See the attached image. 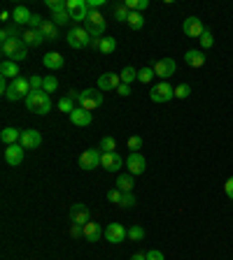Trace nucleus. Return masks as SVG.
Wrapping results in <instances>:
<instances>
[{
	"label": "nucleus",
	"instance_id": "obj_34",
	"mask_svg": "<svg viewBox=\"0 0 233 260\" xmlns=\"http://www.w3.org/2000/svg\"><path fill=\"white\" fill-rule=\"evenodd\" d=\"M14 37H19L17 26H5V28L0 31V42H7V40H14Z\"/></svg>",
	"mask_w": 233,
	"mask_h": 260
},
{
	"label": "nucleus",
	"instance_id": "obj_31",
	"mask_svg": "<svg viewBox=\"0 0 233 260\" xmlns=\"http://www.w3.org/2000/svg\"><path fill=\"white\" fill-rule=\"evenodd\" d=\"M116 49V42H114V37H110V35H105V37H100V47H98V51H103V54H112Z\"/></svg>",
	"mask_w": 233,
	"mask_h": 260
},
{
	"label": "nucleus",
	"instance_id": "obj_17",
	"mask_svg": "<svg viewBox=\"0 0 233 260\" xmlns=\"http://www.w3.org/2000/svg\"><path fill=\"white\" fill-rule=\"evenodd\" d=\"M19 144L24 146V149H37V146L42 144V135L37 133V130H24Z\"/></svg>",
	"mask_w": 233,
	"mask_h": 260
},
{
	"label": "nucleus",
	"instance_id": "obj_37",
	"mask_svg": "<svg viewBox=\"0 0 233 260\" xmlns=\"http://www.w3.org/2000/svg\"><path fill=\"white\" fill-rule=\"evenodd\" d=\"M100 151L103 153H112L116 149V142H114V137H103L100 139V146H98Z\"/></svg>",
	"mask_w": 233,
	"mask_h": 260
},
{
	"label": "nucleus",
	"instance_id": "obj_52",
	"mask_svg": "<svg viewBox=\"0 0 233 260\" xmlns=\"http://www.w3.org/2000/svg\"><path fill=\"white\" fill-rule=\"evenodd\" d=\"M103 3H105V0H89V10H98Z\"/></svg>",
	"mask_w": 233,
	"mask_h": 260
},
{
	"label": "nucleus",
	"instance_id": "obj_14",
	"mask_svg": "<svg viewBox=\"0 0 233 260\" xmlns=\"http://www.w3.org/2000/svg\"><path fill=\"white\" fill-rule=\"evenodd\" d=\"M122 86V77L114 72H105L98 77V89L100 91H116Z\"/></svg>",
	"mask_w": 233,
	"mask_h": 260
},
{
	"label": "nucleus",
	"instance_id": "obj_6",
	"mask_svg": "<svg viewBox=\"0 0 233 260\" xmlns=\"http://www.w3.org/2000/svg\"><path fill=\"white\" fill-rule=\"evenodd\" d=\"M86 24V33L91 37H105V17L98 12V10H91L89 12V19L84 21Z\"/></svg>",
	"mask_w": 233,
	"mask_h": 260
},
{
	"label": "nucleus",
	"instance_id": "obj_15",
	"mask_svg": "<svg viewBox=\"0 0 233 260\" xmlns=\"http://www.w3.org/2000/svg\"><path fill=\"white\" fill-rule=\"evenodd\" d=\"M126 167H129L131 175H142V172L147 169V160H145L142 153H131V156L126 158Z\"/></svg>",
	"mask_w": 233,
	"mask_h": 260
},
{
	"label": "nucleus",
	"instance_id": "obj_7",
	"mask_svg": "<svg viewBox=\"0 0 233 260\" xmlns=\"http://www.w3.org/2000/svg\"><path fill=\"white\" fill-rule=\"evenodd\" d=\"M68 44L73 49H84L91 44V35L86 33V28H82V26H75V28H70L68 31Z\"/></svg>",
	"mask_w": 233,
	"mask_h": 260
},
{
	"label": "nucleus",
	"instance_id": "obj_3",
	"mask_svg": "<svg viewBox=\"0 0 233 260\" xmlns=\"http://www.w3.org/2000/svg\"><path fill=\"white\" fill-rule=\"evenodd\" d=\"M31 91H33V89H31V81H28V79H24V77H17L12 84H10V89H7L5 98H7V100H12V103H14V100H21V98L26 100V98L31 96Z\"/></svg>",
	"mask_w": 233,
	"mask_h": 260
},
{
	"label": "nucleus",
	"instance_id": "obj_27",
	"mask_svg": "<svg viewBox=\"0 0 233 260\" xmlns=\"http://www.w3.org/2000/svg\"><path fill=\"white\" fill-rule=\"evenodd\" d=\"M135 186L133 182V175H119V179H116V188L119 191H124V193H131Z\"/></svg>",
	"mask_w": 233,
	"mask_h": 260
},
{
	"label": "nucleus",
	"instance_id": "obj_16",
	"mask_svg": "<svg viewBox=\"0 0 233 260\" xmlns=\"http://www.w3.org/2000/svg\"><path fill=\"white\" fill-rule=\"evenodd\" d=\"M24 151H26V149L21 144H10L5 149V163L12 165V167H17V165L24 160Z\"/></svg>",
	"mask_w": 233,
	"mask_h": 260
},
{
	"label": "nucleus",
	"instance_id": "obj_42",
	"mask_svg": "<svg viewBox=\"0 0 233 260\" xmlns=\"http://www.w3.org/2000/svg\"><path fill=\"white\" fill-rule=\"evenodd\" d=\"M51 19H54L56 26H66L68 21H73V19H70V14H68V10H66V12H59V14H51Z\"/></svg>",
	"mask_w": 233,
	"mask_h": 260
},
{
	"label": "nucleus",
	"instance_id": "obj_36",
	"mask_svg": "<svg viewBox=\"0 0 233 260\" xmlns=\"http://www.w3.org/2000/svg\"><path fill=\"white\" fill-rule=\"evenodd\" d=\"M129 7H126V3H116L114 5V19L116 21H126L129 19Z\"/></svg>",
	"mask_w": 233,
	"mask_h": 260
},
{
	"label": "nucleus",
	"instance_id": "obj_46",
	"mask_svg": "<svg viewBox=\"0 0 233 260\" xmlns=\"http://www.w3.org/2000/svg\"><path fill=\"white\" fill-rule=\"evenodd\" d=\"M119 207H124V209H131V207H135L133 193H124V198H122V202H119Z\"/></svg>",
	"mask_w": 233,
	"mask_h": 260
},
{
	"label": "nucleus",
	"instance_id": "obj_55",
	"mask_svg": "<svg viewBox=\"0 0 233 260\" xmlns=\"http://www.w3.org/2000/svg\"><path fill=\"white\" fill-rule=\"evenodd\" d=\"M89 47H91V49H98V47H100V40H98V37H91V44H89Z\"/></svg>",
	"mask_w": 233,
	"mask_h": 260
},
{
	"label": "nucleus",
	"instance_id": "obj_47",
	"mask_svg": "<svg viewBox=\"0 0 233 260\" xmlns=\"http://www.w3.org/2000/svg\"><path fill=\"white\" fill-rule=\"evenodd\" d=\"M28 81H31V89H33V91H42V86H44V79H42V77L33 74V77L28 79Z\"/></svg>",
	"mask_w": 233,
	"mask_h": 260
},
{
	"label": "nucleus",
	"instance_id": "obj_22",
	"mask_svg": "<svg viewBox=\"0 0 233 260\" xmlns=\"http://www.w3.org/2000/svg\"><path fill=\"white\" fill-rule=\"evenodd\" d=\"M184 63L191 67H201L205 63V56H203L201 49H189L187 54H184Z\"/></svg>",
	"mask_w": 233,
	"mask_h": 260
},
{
	"label": "nucleus",
	"instance_id": "obj_24",
	"mask_svg": "<svg viewBox=\"0 0 233 260\" xmlns=\"http://www.w3.org/2000/svg\"><path fill=\"white\" fill-rule=\"evenodd\" d=\"M0 74H3L5 79H12V81H14V79L19 77V65L14 61H7V58H5V61L0 63Z\"/></svg>",
	"mask_w": 233,
	"mask_h": 260
},
{
	"label": "nucleus",
	"instance_id": "obj_1",
	"mask_svg": "<svg viewBox=\"0 0 233 260\" xmlns=\"http://www.w3.org/2000/svg\"><path fill=\"white\" fill-rule=\"evenodd\" d=\"M0 51H3V56H5L7 61H24L26 56H28V47L24 44V40L21 37H14V40H7V42H0Z\"/></svg>",
	"mask_w": 233,
	"mask_h": 260
},
{
	"label": "nucleus",
	"instance_id": "obj_48",
	"mask_svg": "<svg viewBox=\"0 0 233 260\" xmlns=\"http://www.w3.org/2000/svg\"><path fill=\"white\" fill-rule=\"evenodd\" d=\"M70 235H73V237H82V235H84V225H70Z\"/></svg>",
	"mask_w": 233,
	"mask_h": 260
},
{
	"label": "nucleus",
	"instance_id": "obj_43",
	"mask_svg": "<svg viewBox=\"0 0 233 260\" xmlns=\"http://www.w3.org/2000/svg\"><path fill=\"white\" fill-rule=\"evenodd\" d=\"M191 96V86L189 84H180L178 89H175V98H180V100H184V98Z\"/></svg>",
	"mask_w": 233,
	"mask_h": 260
},
{
	"label": "nucleus",
	"instance_id": "obj_30",
	"mask_svg": "<svg viewBox=\"0 0 233 260\" xmlns=\"http://www.w3.org/2000/svg\"><path fill=\"white\" fill-rule=\"evenodd\" d=\"M126 3V7H129V12H145L149 7V0H124Z\"/></svg>",
	"mask_w": 233,
	"mask_h": 260
},
{
	"label": "nucleus",
	"instance_id": "obj_39",
	"mask_svg": "<svg viewBox=\"0 0 233 260\" xmlns=\"http://www.w3.org/2000/svg\"><path fill=\"white\" fill-rule=\"evenodd\" d=\"M129 239H131V242H140V239H145V230H142L140 225L129 228Z\"/></svg>",
	"mask_w": 233,
	"mask_h": 260
},
{
	"label": "nucleus",
	"instance_id": "obj_11",
	"mask_svg": "<svg viewBox=\"0 0 233 260\" xmlns=\"http://www.w3.org/2000/svg\"><path fill=\"white\" fill-rule=\"evenodd\" d=\"M105 237H107V242H112V244H122V242H126L129 232H126V228H124L122 223H107Z\"/></svg>",
	"mask_w": 233,
	"mask_h": 260
},
{
	"label": "nucleus",
	"instance_id": "obj_35",
	"mask_svg": "<svg viewBox=\"0 0 233 260\" xmlns=\"http://www.w3.org/2000/svg\"><path fill=\"white\" fill-rule=\"evenodd\" d=\"M154 77H156L154 67H142V70H138V81H142V84H149Z\"/></svg>",
	"mask_w": 233,
	"mask_h": 260
},
{
	"label": "nucleus",
	"instance_id": "obj_41",
	"mask_svg": "<svg viewBox=\"0 0 233 260\" xmlns=\"http://www.w3.org/2000/svg\"><path fill=\"white\" fill-rule=\"evenodd\" d=\"M56 89H59V81H56V77H44L42 91H44V93H54Z\"/></svg>",
	"mask_w": 233,
	"mask_h": 260
},
{
	"label": "nucleus",
	"instance_id": "obj_49",
	"mask_svg": "<svg viewBox=\"0 0 233 260\" xmlns=\"http://www.w3.org/2000/svg\"><path fill=\"white\" fill-rule=\"evenodd\" d=\"M224 193L233 200V177H231V179H226V184H224Z\"/></svg>",
	"mask_w": 233,
	"mask_h": 260
},
{
	"label": "nucleus",
	"instance_id": "obj_5",
	"mask_svg": "<svg viewBox=\"0 0 233 260\" xmlns=\"http://www.w3.org/2000/svg\"><path fill=\"white\" fill-rule=\"evenodd\" d=\"M77 103H80L82 109L93 112V109H98L100 105H103V93H100V89H86V91L80 93Z\"/></svg>",
	"mask_w": 233,
	"mask_h": 260
},
{
	"label": "nucleus",
	"instance_id": "obj_23",
	"mask_svg": "<svg viewBox=\"0 0 233 260\" xmlns=\"http://www.w3.org/2000/svg\"><path fill=\"white\" fill-rule=\"evenodd\" d=\"M42 63L44 67H49V70H61L63 67V56L59 51H49V54L42 56Z\"/></svg>",
	"mask_w": 233,
	"mask_h": 260
},
{
	"label": "nucleus",
	"instance_id": "obj_45",
	"mask_svg": "<svg viewBox=\"0 0 233 260\" xmlns=\"http://www.w3.org/2000/svg\"><path fill=\"white\" fill-rule=\"evenodd\" d=\"M212 44H215V37H212V33H210V31H205L201 35V47L203 49H210Z\"/></svg>",
	"mask_w": 233,
	"mask_h": 260
},
{
	"label": "nucleus",
	"instance_id": "obj_13",
	"mask_svg": "<svg viewBox=\"0 0 233 260\" xmlns=\"http://www.w3.org/2000/svg\"><path fill=\"white\" fill-rule=\"evenodd\" d=\"M182 31H184V35L187 37H198V40H201V35L205 33V28H203V24H201V19L198 17H189V19H184Z\"/></svg>",
	"mask_w": 233,
	"mask_h": 260
},
{
	"label": "nucleus",
	"instance_id": "obj_51",
	"mask_svg": "<svg viewBox=\"0 0 233 260\" xmlns=\"http://www.w3.org/2000/svg\"><path fill=\"white\" fill-rule=\"evenodd\" d=\"M116 93H119V96H131V86L129 84H122L119 89H116Z\"/></svg>",
	"mask_w": 233,
	"mask_h": 260
},
{
	"label": "nucleus",
	"instance_id": "obj_32",
	"mask_svg": "<svg viewBox=\"0 0 233 260\" xmlns=\"http://www.w3.org/2000/svg\"><path fill=\"white\" fill-rule=\"evenodd\" d=\"M119 77H122V84H131V81H135V79H138V70H135V67H131V65H126L122 72H119Z\"/></svg>",
	"mask_w": 233,
	"mask_h": 260
},
{
	"label": "nucleus",
	"instance_id": "obj_28",
	"mask_svg": "<svg viewBox=\"0 0 233 260\" xmlns=\"http://www.w3.org/2000/svg\"><path fill=\"white\" fill-rule=\"evenodd\" d=\"M40 31H42L44 40H56V37H59V26H56L54 21H47V19H44V24Z\"/></svg>",
	"mask_w": 233,
	"mask_h": 260
},
{
	"label": "nucleus",
	"instance_id": "obj_40",
	"mask_svg": "<svg viewBox=\"0 0 233 260\" xmlns=\"http://www.w3.org/2000/svg\"><path fill=\"white\" fill-rule=\"evenodd\" d=\"M129 149H131V153H140V149H142V137L140 135H133V137L129 139Z\"/></svg>",
	"mask_w": 233,
	"mask_h": 260
},
{
	"label": "nucleus",
	"instance_id": "obj_20",
	"mask_svg": "<svg viewBox=\"0 0 233 260\" xmlns=\"http://www.w3.org/2000/svg\"><path fill=\"white\" fill-rule=\"evenodd\" d=\"M21 133L24 130H19V128H5L3 133H0V139H3V144H19L21 142Z\"/></svg>",
	"mask_w": 233,
	"mask_h": 260
},
{
	"label": "nucleus",
	"instance_id": "obj_44",
	"mask_svg": "<svg viewBox=\"0 0 233 260\" xmlns=\"http://www.w3.org/2000/svg\"><path fill=\"white\" fill-rule=\"evenodd\" d=\"M124 198V191H119V188H112V191H107V200L110 202H114V205H119Z\"/></svg>",
	"mask_w": 233,
	"mask_h": 260
},
{
	"label": "nucleus",
	"instance_id": "obj_21",
	"mask_svg": "<svg viewBox=\"0 0 233 260\" xmlns=\"http://www.w3.org/2000/svg\"><path fill=\"white\" fill-rule=\"evenodd\" d=\"M21 40H24V44L26 47H40V44L44 42V35H42V31H28L21 35Z\"/></svg>",
	"mask_w": 233,
	"mask_h": 260
},
{
	"label": "nucleus",
	"instance_id": "obj_53",
	"mask_svg": "<svg viewBox=\"0 0 233 260\" xmlns=\"http://www.w3.org/2000/svg\"><path fill=\"white\" fill-rule=\"evenodd\" d=\"M7 89H10V86H7V79L3 77V79H0V91H3V93H7Z\"/></svg>",
	"mask_w": 233,
	"mask_h": 260
},
{
	"label": "nucleus",
	"instance_id": "obj_50",
	"mask_svg": "<svg viewBox=\"0 0 233 260\" xmlns=\"http://www.w3.org/2000/svg\"><path fill=\"white\" fill-rule=\"evenodd\" d=\"M147 260H166V258H163V253H161V251H156V248H154V251H149V253H147Z\"/></svg>",
	"mask_w": 233,
	"mask_h": 260
},
{
	"label": "nucleus",
	"instance_id": "obj_38",
	"mask_svg": "<svg viewBox=\"0 0 233 260\" xmlns=\"http://www.w3.org/2000/svg\"><path fill=\"white\" fill-rule=\"evenodd\" d=\"M44 5L51 10V14H59V12H66V0H47Z\"/></svg>",
	"mask_w": 233,
	"mask_h": 260
},
{
	"label": "nucleus",
	"instance_id": "obj_56",
	"mask_svg": "<svg viewBox=\"0 0 233 260\" xmlns=\"http://www.w3.org/2000/svg\"><path fill=\"white\" fill-rule=\"evenodd\" d=\"M0 19H3V21H10V19H12V14H10V12H7V10H5V12L0 14Z\"/></svg>",
	"mask_w": 233,
	"mask_h": 260
},
{
	"label": "nucleus",
	"instance_id": "obj_29",
	"mask_svg": "<svg viewBox=\"0 0 233 260\" xmlns=\"http://www.w3.org/2000/svg\"><path fill=\"white\" fill-rule=\"evenodd\" d=\"M126 24H129V28H133V31H140L142 26H145V17H142L140 12H131L129 19H126Z\"/></svg>",
	"mask_w": 233,
	"mask_h": 260
},
{
	"label": "nucleus",
	"instance_id": "obj_25",
	"mask_svg": "<svg viewBox=\"0 0 233 260\" xmlns=\"http://www.w3.org/2000/svg\"><path fill=\"white\" fill-rule=\"evenodd\" d=\"M84 237L89 239V242H98L100 237H103V228H100L98 223H93V221H89V223L84 225Z\"/></svg>",
	"mask_w": 233,
	"mask_h": 260
},
{
	"label": "nucleus",
	"instance_id": "obj_12",
	"mask_svg": "<svg viewBox=\"0 0 233 260\" xmlns=\"http://www.w3.org/2000/svg\"><path fill=\"white\" fill-rule=\"evenodd\" d=\"M91 221V212L86 205H73L70 207V223L75 225H86Z\"/></svg>",
	"mask_w": 233,
	"mask_h": 260
},
{
	"label": "nucleus",
	"instance_id": "obj_8",
	"mask_svg": "<svg viewBox=\"0 0 233 260\" xmlns=\"http://www.w3.org/2000/svg\"><path fill=\"white\" fill-rule=\"evenodd\" d=\"M149 98H152L154 103H168V100H172V98H175V89H172L168 81H159V84L152 86Z\"/></svg>",
	"mask_w": 233,
	"mask_h": 260
},
{
	"label": "nucleus",
	"instance_id": "obj_19",
	"mask_svg": "<svg viewBox=\"0 0 233 260\" xmlns=\"http://www.w3.org/2000/svg\"><path fill=\"white\" fill-rule=\"evenodd\" d=\"M93 121V116H91V112H86V109H82V107H77L70 114V123L73 126H80V128H84V126H89V123Z\"/></svg>",
	"mask_w": 233,
	"mask_h": 260
},
{
	"label": "nucleus",
	"instance_id": "obj_10",
	"mask_svg": "<svg viewBox=\"0 0 233 260\" xmlns=\"http://www.w3.org/2000/svg\"><path fill=\"white\" fill-rule=\"evenodd\" d=\"M154 72H156V77H161V81H168V79L175 74V61L172 58H161V61L154 63Z\"/></svg>",
	"mask_w": 233,
	"mask_h": 260
},
{
	"label": "nucleus",
	"instance_id": "obj_18",
	"mask_svg": "<svg viewBox=\"0 0 233 260\" xmlns=\"http://www.w3.org/2000/svg\"><path fill=\"white\" fill-rule=\"evenodd\" d=\"M124 165V158L119 156L116 151L112 153H103V160H100V167H105L107 172H116V169Z\"/></svg>",
	"mask_w": 233,
	"mask_h": 260
},
{
	"label": "nucleus",
	"instance_id": "obj_26",
	"mask_svg": "<svg viewBox=\"0 0 233 260\" xmlns=\"http://www.w3.org/2000/svg\"><path fill=\"white\" fill-rule=\"evenodd\" d=\"M31 10L28 7H14L12 12V19H14V26H21V24H28L31 21Z\"/></svg>",
	"mask_w": 233,
	"mask_h": 260
},
{
	"label": "nucleus",
	"instance_id": "obj_54",
	"mask_svg": "<svg viewBox=\"0 0 233 260\" xmlns=\"http://www.w3.org/2000/svg\"><path fill=\"white\" fill-rule=\"evenodd\" d=\"M131 260H147V253H133Z\"/></svg>",
	"mask_w": 233,
	"mask_h": 260
},
{
	"label": "nucleus",
	"instance_id": "obj_4",
	"mask_svg": "<svg viewBox=\"0 0 233 260\" xmlns=\"http://www.w3.org/2000/svg\"><path fill=\"white\" fill-rule=\"evenodd\" d=\"M66 10L75 24H84L89 19V12H91L86 0H66Z\"/></svg>",
	"mask_w": 233,
	"mask_h": 260
},
{
	"label": "nucleus",
	"instance_id": "obj_33",
	"mask_svg": "<svg viewBox=\"0 0 233 260\" xmlns=\"http://www.w3.org/2000/svg\"><path fill=\"white\" fill-rule=\"evenodd\" d=\"M59 109H61L63 114H73L77 107H75V100H73V98L66 96V98H61V100H59Z\"/></svg>",
	"mask_w": 233,
	"mask_h": 260
},
{
	"label": "nucleus",
	"instance_id": "obj_9",
	"mask_svg": "<svg viewBox=\"0 0 233 260\" xmlns=\"http://www.w3.org/2000/svg\"><path fill=\"white\" fill-rule=\"evenodd\" d=\"M100 160H103V151H100V149H89V151H84L80 156V167L89 172V169L98 167Z\"/></svg>",
	"mask_w": 233,
	"mask_h": 260
},
{
	"label": "nucleus",
	"instance_id": "obj_2",
	"mask_svg": "<svg viewBox=\"0 0 233 260\" xmlns=\"http://www.w3.org/2000/svg\"><path fill=\"white\" fill-rule=\"evenodd\" d=\"M26 107L33 114H47L51 109V98L44 91H31V96L26 98Z\"/></svg>",
	"mask_w": 233,
	"mask_h": 260
}]
</instances>
